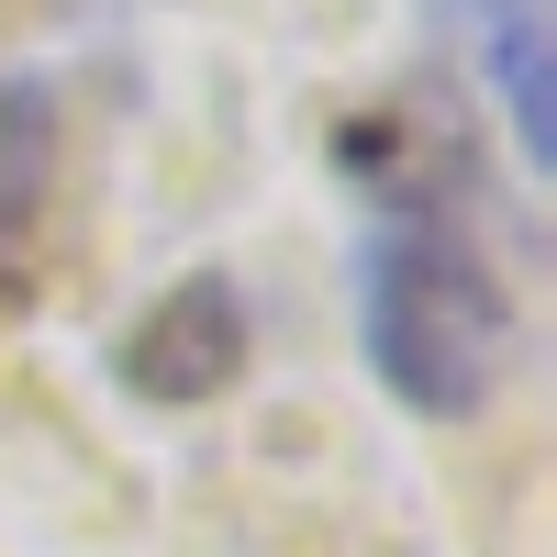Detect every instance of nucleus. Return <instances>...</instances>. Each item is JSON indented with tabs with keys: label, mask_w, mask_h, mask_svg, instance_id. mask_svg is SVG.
I'll list each match as a JSON object with an SVG mask.
<instances>
[{
	"label": "nucleus",
	"mask_w": 557,
	"mask_h": 557,
	"mask_svg": "<svg viewBox=\"0 0 557 557\" xmlns=\"http://www.w3.org/2000/svg\"><path fill=\"white\" fill-rule=\"evenodd\" d=\"M57 168H67L57 89H45V78H0V301H34V278H45Z\"/></svg>",
	"instance_id": "20e7f679"
},
{
	"label": "nucleus",
	"mask_w": 557,
	"mask_h": 557,
	"mask_svg": "<svg viewBox=\"0 0 557 557\" xmlns=\"http://www.w3.org/2000/svg\"><path fill=\"white\" fill-rule=\"evenodd\" d=\"M335 168L357 190H380V223H480V157H469V134L446 123L435 89L357 112L335 134Z\"/></svg>",
	"instance_id": "7ed1b4c3"
},
{
	"label": "nucleus",
	"mask_w": 557,
	"mask_h": 557,
	"mask_svg": "<svg viewBox=\"0 0 557 557\" xmlns=\"http://www.w3.org/2000/svg\"><path fill=\"white\" fill-rule=\"evenodd\" d=\"M446 12L469 23V57L513 123V157L557 168V0H446Z\"/></svg>",
	"instance_id": "39448f33"
},
{
	"label": "nucleus",
	"mask_w": 557,
	"mask_h": 557,
	"mask_svg": "<svg viewBox=\"0 0 557 557\" xmlns=\"http://www.w3.org/2000/svg\"><path fill=\"white\" fill-rule=\"evenodd\" d=\"M357 346L401 412L469 424L513 368V278L480 223H380L357 257Z\"/></svg>",
	"instance_id": "f257e3e1"
},
{
	"label": "nucleus",
	"mask_w": 557,
	"mask_h": 557,
	"mask_svg": "<svg viewBox=\"0 0 557 557\" xmlns=\"http://www.w3.org/2000/svg\"><path fill=\"white\" fill-rule=\"evenodd\" d=\"M246 357H257V312L235 290V268H178L112 335V380L134 401H157V412H201V401H223L246 380Z\"/></svg>",
	"instance_id": "f03ea898"
}]
</instances>
